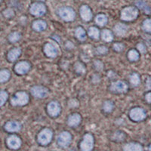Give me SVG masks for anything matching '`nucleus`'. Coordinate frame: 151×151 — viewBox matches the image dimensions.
<instances>
[{
    "instance_id": "nucleus-1",
    "label": "nucleus",
    "mask_w": 151,
    "mask_h": 151,
    "mask_svg": "<svg viewBox=\"0 0 151 151\" xmlns=\"http://www.w3.org/2000/svg\"><path fill=\"white\" fill-rule=\"evenodd\" d=\"M137 15H138V10L133 6L125 8L121 12V19L125 21H133L137 18Z\"/></svg>"
},
{
    "instance_id": "nucleus-2",
    "label": "nucleus",
    "mask_w": 151,
    "mask_h": 151,
    "mask_svg": "<svg viewBox=\"0 0 151 151\" xmlns=\"http://www.w3.org/2000/svg\"><path fill=\"white\" fill-rule=\"evenodd\" d=\"M29 101V96L24 91H19L16 93L15 96L12 98L11 104L13 106H24Z\"/></svg>"
},
{
    "instance_id": "nucleus-3",
    "label": "nucleus",
    "mask_w": 151,
    "mask_h": 151,
    "mask_svg": "<svg viewBox=\"0 0 151 151\" xmlns=\"http://www.w3.org/2000/svg\"><path fill=\"white\" fill-rule=\"evenodd\" d=\"M52 132L50 129H43L38 135V141L42 145H47L52 141Z\"/></svg>"
},
{
    "instance_id": "nucleus-4",
    "label": "nucleus",
    "mask_w": 151,
    "mask_h": 151,
    "mask_svg": "<svg viewBox=\"0 0 151 151\" xmlns=\"http://www.w3.org/2000/svg\"><path fill=\"white\" fill-rule=\"evenodd\" d=\"M94 147V137L91 134H86L83 137L80 144V149L82 151H91Z\"/></svg>"
},
{
    "instance_id": "nucleus-5",
    "label": "nucleus",
    "mask_w": 151,
    "mask_h": 151,
    "mask_svg": "<svg viewBox=\"0 0 151 151\" xmlns=\"http://www.w3.org/2000/svg\"><path fill=\"white\" fill-rule=\"evenodd\" d=\"M59 15L63 20L66 21H72L75 18V12L70 7H64L60 9L58 12Z\"/></svg>"
},
{
    "instance_id": "nucleus-6",
    "label": "nucleus",
    "mask_w": 151,
    "mask_h": 151,
    "mask_svg": "<svg viewBox=\"0 0 151 151\" xmlns=\"http://www.w3.org/2000/svg\"><path fill=\"white\" fill-rule=\"evenodd\" d=\"M29 12L33 15L34 16H42L45 14L46 12V7L43 3L40 2H35L32 4L29 9Z\"/></svg>"
},
{
    "instance_id": "nucleus-7",
    "label": "nucleus",
    "mask_w": 151,
    "mask_h": 151,
    "mask_svg": "<svg viewBox=\"0 0 151 151\" xmlns=\"http://www.w3.org/2000/svg\"><path fill=\"white\" fill-rule=\"evenodd\" d=\"M130 117L132 120L139 122V121L144 120L146 117V113L143 109L136 107V108L132 109L130 111Z\"/></svg>"
},
{
    "instance_id": "nucleus-8",
    "label": "nucleus",
    "mask_w": 151,
    "mask_h": 151,
    "mask_svg": "<svg viewBox=\"0 0 151 151\" xmlns=\"http://www.w3.org/2000/svg\"><path fill=\"white\" fill-rule=\"evenodd\" d=\"M71 140H72L71 134L68 132H64L59 135L58 142L59 145L62 147H67L70 144Z\"/></svg>"
},
{
    "instance_id": "nucleus-9",
    "label": "nucleus",
    "mask_w": 151,
    "mask_h": 151,
    "mask_svg": "<svg viewBox=\"0 0 151 151\" xmlns=\"http://www.w3.org/2000/svg\"><path fill=\"white\" fill-rule=\"evenodd\" d=\"M31 93L36 98H43L48 96V90L46 88L42 87V86H34L31 89Z\"/></svg>"
},
{
    "instance_id": "nucleus-10",
    "label": "nucleus",
    "mask_w": 151,
    "mask_h": 151,
    "mask_svg": "<svg viewBox=\"0 0 151 151\" xmlns=\"http://www.w3.org/2000/svg\"><path fill=\"white\" fill-rule=\"evenodd\" d=\"M30 66L26 61H21L17 63L14 67V70L17 74H25L29 71Z\"/></svg>"
},
{
    "instance_id": "nucleus-11",
    "label": "nucleus",
    "mask_w": 151,
    "mask_h": 151,
    "mask_svg": "<svg viewBox=\"0 0 151 151\" xmlns=\"http://www.w3.org/2000/svg\"><path fill=\"white\" fill-rule=\"evenodd\" d=\"M7 144L11 149L17 150L21 147V141L17 136L12 135L7 139Z\"/></svg>"
},
{
    "instance_id": "nucleus-12",
    "label": "nucleus",
    "mask_w": 151,
    "mask_h": 151,
    "mask_svg": "<svg viewBox=\"0 0 151 151\" xmlns=\"http://www.w3.org/2000/svg\"><path fill=\"white\" fill-rule=\"evenodd\" d=\"M79 13H80L81 17L86 21H90L92 17V12H91V9L88 5H83L80 8Z\"/></svg>"
},
{
    "instance_id": "nucleus-13",
    "label": "nucleus",
    "mask_w": 151,
    "mask_h": 151,
    "mask_svg": "<svg viewBox=\"0 0 151 151\" xmlns=\"http://www.w3.org/2000/svg\"><path fill=\"white\" fill-rule=\"evenodd\" d=\"M110 88H111L112 91H116V92L122 93L127 91L128 86L126 83L122 82V81H118L116 83H113Z\"/></svg>"
},
{
    "instance_id": "nucleus-14",
    "label": "nucleus",
    "mask_w": 151,
    "mask_h": 151,
    "mask_svg": "<svg viewBox=\"0 0 151 151\" xmlns=\"http://www.w3.org/2000/svg\"><path fill=\"white\" fill-rule=\"evenodd\" d=\"M48 111L50 116H57L59 115L60 112V105L58 102L52 101L48 105Z\"/></svg>"
},
{
    "instance_id": "nucleus-15",
    "label": "nucleus",
    "mask_w": 151,
    "mask_h": 151,
    "mask_svg": "<svg viewBox=\"0 0 151 151\" xmlns=\"http://www.w3.org/2000/svg\"><path fill=\"white\" fill-rule=\"evenodd\" d=\"M21 125L20 123L15 121H11V122H8L5 124V130L8 131L9 132H18L21 129Z\"/></svg>"
},
{
    "instance_id": "nucleus-16",
    "label": "nucleus",
    "mask_w": 151,
    "mask_h": 151,
    "mask_svg": "<svg viewBox=\"0 0 151 151\" xmlns=\"http://www.w3.org/2000/svg\"><path fill=\"white\" fill-rule=\"evenodd\" d=\"M21 48H14L13 49H12L10 52L8 54V59H9V61H14L17 59L20 55H21Z\"/></svg>"
},
{
    "instance_id": "nucleus-17",
    "label": "nucleus",
    "mask_w": 151,
    "mask_h": 151,
    "mask_svg": "<svg viewBox=\"0 0 151 151\" xmlns=\"http://www.w3.org/2000/svg\"><path fill=\"white\" fill-rule=\"evenodd\" d=\"M44 52H45V55L48 57H50V58H55L57 55L56 48L54 45H52L50 43H48V44L45 45V48H44Z\"/></svg>"
},
{
    "instance_id": "nucleus-18",
    "label": "nucleus",
    "mask_w": 151,
    "mask_h": 151,
    "mask_svg": "<svg viewBox=\"0 0 151 151\" xmlns=\"http://www.w3.org/2000/svg\"><path fill=\"white\" fill-rule=\"evenodd\" d=\"M124 151H143V147L136 143H130L124 147Z\"/></svg>"
},
{
    "instance_id": "nucleus-19",
    "label": "nucleus",
    "mask_w": 151,
    "mask_h": 151,
    "mask_svg": "<svg viewBox=\"0 0 151 151\" xmlns=\"http://www.w3.org/2000/svg\"><path fill=\"white\" fill-rule=\"evenodd\" d=\"M81 122L80 115L76 113L73 115H71L68 119V125L70 126H77Z\"/></svg>"
},
{
    "instance_id": "nucleus-20",
    "label": "nucleus",
    "mask_w": 151,
    "mask_h": 151,
    "mask_svg": "<svg viewBox=\"0 0 151 151\" xmlns=\"http://www.w3.org/2000/svg\"><path fill=\"white\" fill-rule=\"evenodd\" d=\"M114 30H115L116 33L118 36H123L126 33L128 30V27L126 25L122 24H118L115 26L114 28Z\"/></svg>"
},
{
    "instance_id": "nucleus-21",
    "label": "nucleus",
    "mask_w": 151,
    "mask_h": 151,
    "mask_svg": "<svg viewBox=\"0 0 151 151\" xmlns=\"http://www.w3.org/2000/svg\"><path fill=\"white\" fill-rule=\"evenodd\" d=\"M47 24L44 21H36L33 24V28L36 31H42L46 28Z\"/></svg>"
},
{
    "instance_id": "nucleus-22",
    "label": "nucleus",
    "mask_w": 151,
    "mask_h": 151,
    "mask_svg": "<svg viewBox=\"0 0 151 151\" xmlns=\"http://www.w3.org/2000/svg\"><path fill=\"white\" fill-rule=\"evenodd\" d=\"M11 76L10 72L8 70H0V83H5L9 79Z\"/></svg>"
},
{
    "instance_id": "nucleus-23",
    "label": "nucleus",
    "mask_w": 151,
    "mask_h": 151,
    "mask_svg": "<svg viewBox=\"0 0 151 151\" xmlns=\"http://www.w3.org/2000/svg\"><path fill=\"white\" fill-rule=\"evenodd\" d=\"M95 21H96L97 24L99 26H104L107 23V17L104 14H98L95 18Z\"/></svg>"
},
{
    "instance_id": "nucleus-24",
    "label": "nucleus",
    "mask_w": 151,
    "mask_h": 151,
    "mask_svg": "<svg viewBox=\"0 0 151 151\" xmlns=\"http://www.w3.org/2000/svg\"><path fill=\"white\" fill-rule=\"evenodd\" d=\"M75 34L76 36L79 40H81V41H84V40H86V31H85L82 27H78L77 29H76Z\"/></svg>"
},
{
    "instance_id": "nucleus-25",
    "label": "nucleus",
    "mask_w": 151,
    "mask_h": 151,
    "mask_svg": "<svg viewBox=\"0 0 151 151\" xmlns=\"http://www.w3.org/2000/svg\"><path fill=\"white\" fill-rule=\"evenodd\" d=\"M102 39L106 42H111L113 39V34L108 29H104L102 32Z\"/></svg>"
},
{
    "instance_id": "nucleus-26",
    "label": "nucleus",
    "mask_w": 151,
    "mask_h": 151,
    "mask_svg": "<svg viewBox=\"0 0 151 151\" xmlns=\"http://www.w3.org/2000/svg\"><path fill=\"white\" fill-rule=\"evenodd\" d=\"M88 35H89L90 37L98 40L100 36L99 30L96 27H91L88 30Z\"/></svg>"
},
{
    "instance_id": "nucleus-27",
    "label": "nucleus",
    "mask_w": 151,
    "mask_h": 151,
    "mask_svg": "<svg viewBox=\"0 0 151 151\" xmlns=\"http://www.w3.org/2000/svg\"><path fill=\"white\" fill-rule=\"evenodd\" d=\"M128 57H129V60H132V61H136V60H137L138 58H139V54H138V52L137 51L132 49L129 52Z\"/></svg>"
},
{
    "instance_id": "nucleus-28",
    "label": "nucleus",
    "mask_w": 151,
    "mask_h": 151,
    "mask_svg": "<svg viewBox=\"0 0 151 151\" xmlns=\"http://www.w3.org/2000/svg\"><path fill=\"white\" fill-rule=\"evenodd\" d=\"M21 38V34L17 32H14V33H12L9 36V40L11 42L14 43L17 42Z\"/></svg>"
},
{
    "instance_id": "nucleus-29",
    "label": "nucleus",
    "mask_w": 151,
    "mask_h": 151,
    "mask_svg": "<svg viewBox=\"0 0 151 151\" xmlns=\"http://www.w3.org/2000/svg\"><path fill=\"white\" fill-rule=\"evenodd\" d=\"M130 81L133 86H138V85L140 84L141 79H140L139 76L137 75V73H133L132 74V76H131Z\"/></svg>"
},
{
    "instance_id": "nucleus-30",
    "label": "nucleus",
    "mask_w": 151,
    "mask_h": 151,
    "mask_svg": "<svg viewBox=\"0 0 151 151\" xmlns=\"http://www.w3.org/2000/svg\"><path fill=\"white\" fill-rule=\"evenodd\" d=\"M8 93L5 91H0V106H2L6 102L8 99Z\"/></svg>"
},
{
    "instance_id": "nucleus-31",
    "label": "nucleus",
    "mask_w": 151,
    "mask_h": 151,
    "mask_svg": "<svg viewBox=\"0 0 151 151\" xmlns=\"http://www.w3.org/2000/svg\"><path fill=\"white\" fill-rule=\"evenodd\" d=\"M143 28L147 32H151V19H147L144 21Z\"/></svg>"
},
{
    "instance_id": "nucleus-32",
    "label": "nucleus",
    "mask_w": 151,
    "mask_h": 151,
    "mask_svg": "<svg viewBox=\"0 0 151 151\" xmlns=\"http://www.w3.org/2000/svg\"><path fill=\"white\" fill-rule=\"evenodd\" d=\"M113 109V104L111 101H106L104 104V110L106 113H110Z\"/></svg>"
},
{
    "instance_id": "nucleus-33",
    "label": "nucleus",
    "mask_w": 151,
    "mask_h": 151,
    "mask_svg": "<svg viewBox=\"0 0 151 151\" xmlns=\"http://www.w3.org/2000/svg\"><path fill=\"white\" fill-rule=\"evenodd\" d=\"M137 5L138 6L139 8H141V9H144V11L146 13H150V8L148 7L147 5V4L144 3V2H137Z\"/></svg>"
},
{
    "instance_id": "nucleus-34",
    "label": "nucleus",
    "mask_w": 151,
    "mask_h": 151,
    "mask_svg": "<svg viewBox=\"0 0 151 151\" xmlns=\"http://www.w3.org/2000/svg\"><path fill=\"white\" fill-rule=\"evenodd\" d=\"M76 70L77 71L78 73H83L85 72V67L83 65V64H76Z\"/></svg>"
},
{
    "instance_id": "nucleus-35",
    "label": "nucleus",
    "mask_w": 151,
    "mask_h": 151,
    "mask_svg": "<svg viewBox=\"0 0 151 151\" xmlns=\"http://www.w3.org/2000/svg\"><path fill=\"white\" fill-rule=\"evenodd\" d=\"M113 48H114L115 51H116V52H121V51L124 49V45H122V43H116L113 45Z\"/></svg>"
},
{
    "instance_id": "nucleus-36",
    "label": "nucleus",
    "mask_w": 151,
    "mask_h": 151,
    "mask_svg": "<svg viewBox=\"0 0 151 151\" xmlns=\"http://www.w3.org/2000/svg\"><path fill=\"white\" fill-rule=\"evenodd\" d=\"M4 15L6 17H11L14 15V12L11 9H7L4 12Z\"/></svg>"
},
{
    "instance_id": "nucleus-37",
    "label": "nucleus",
    "mask_w": 151,
    "mask_h": 151,
    "mask_svg": "<svg viewBox=\"0 0 151 151\" xmlns=\"http://www.w3.org/2000/svg\"><path fill=\"white\" fill-rule=\"evenodd\" d=\"M97 51L99 54H105L107 52V48L104 46H100L97 48Z\"/></svg>"
},
{
    "instance_id": "nucleus-38",
    "label": "nucleus",
    "mask_w": 151,
    "mask_h": 151,
    "mask_svg": "<svg viewBox=\"0 0 151 151\" xmlns=\"http://www.w3.org/2000/svg\"><path fill=\"white\" fill-rule=\"evenodd\" d=\"M137 48H138V50H139L141 52H142V53H144V52H146V48H145V46H144L143 44H138V45H137Z\"/></svg>"
},
{
    "instance_id": "nucleus-39",
    "label": "nucleus",
    "mask_w": 151,
    "mask_h": 151,
    "mask_svg": "<svg viewBox=\"0 0 151 151\" xmlns=\"http://www.w3.org/2000/svg\"><path fill=\"white\" fill-rule=\"evenodd\" d=\"M146 100L147 102L151 103V92L147 93V94H146Z\"/></svg>"
},
{
    "instance_id": "nucleus-40",
    "label": "nucleus",
    "mask_w": 151,
    "mask_h": 151,
    "mask_svg": "<svg viewBox=\"0 0 151 151\" xmlns=\"http://www.w3.org/2000/svg\"><path fill=\"white\" fill-rule=\"evenodd\" d=\"M147 86L148 88H151V78H149V79H147Z\"/></svg>"
},
{
    "instance_id": "nucleus-41",
    "label": "nucleus",
    "mask_w": 151,
    "mask_h": 151,
    "mask_svg": "<svg viewBox=\"0 0 151 151\" xmlns=\"http://www.w3.org/2000/svg\"><path fill=\"white\" fill-rule=\"evenodd\" d=\"M149 151H151V144L150 145V147H149Z\"/></svg>"
},
{
    "instance_id": "nucleus-42",
    "label": "nucleus",
    "mask_w": 151,
    "mask_h": 151,
    "mask_svg": "<svg viewBox=\"0 0 151 151\" xmlns=\"http://www.w3.org/2000/svg\"><path fill=\"white\" fill-rule=\"evenodd\" d=\"M0 2H1V0H0Z\"/></svg>"
}]
</instances>
